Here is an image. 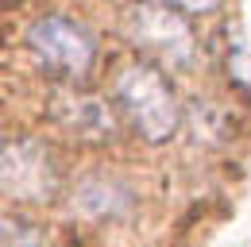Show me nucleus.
Listing matches in <instances>:
<instances>
[{
  "mask_svg": "<svg viewBox=\"0 0 251 247\" xmlns=\"http://www.w3.org/2000/svg\"><path fill=\"white\" fill-rule=\"evenodd\" d=\"M116 104L124 112V120L147 139V143H166L174 139L178 124H182V108H178V97L170 89V81L158 74L155 66H124L116 74Z\"/></svg>",
  "mask_w": 251,
  "mask_h": 247,
  "instance_id": "1",
  "label": "nucleus"
},
{
  "mask_svg": "<svg viewBox=\"0 0 251 247\" xmlns=\"http://www.w3.org/2000/svg\"><path fill=\"white\" fill-rule=\"evenodd\" d=\"M127 27H131L139 47H147L155 58H162L174 70H186L197 62V39L189 31L186 16L170 4H155V0L135 4L127 16Z\"/></svg>",
  "mask_w": 251,
  "mask_h": 247,
  "instance_id": "2",
  "label": "nucleus"
},
{
  "mask_svg": "<svg viewBox=\"0 0 251 247\" xmlns=\"http://www.w3.org/2000/svg\"><path fill=\"white\" fill-rule=\"evenodd\" d=\"M0 193L12 201H47L54 193V162L39 139H0Z\"/></svg>",
  "mask_w": 251,
  "mask_h": 247,
  "instance_id": "3",
  "label": "nucleus"
},
{
  "mask_svg": "<svg viewBox=\"0 0 251 247\" xmlns=\"http://www.w3.org/2000/svg\"><path fill=\"white\" fill-rule=\"evenodd\" d=\"M27 47L47 70L66 74V77H81L93 66V50H97L85 27H77L74 20H62V16L35 20L31 31H27Z\"/></svg>",
  "mask_w": 251,
  "mask_h": 247,
  "instance_id": "4",
  "label": "nucleus"
},
{
  "mask_svg": "<svg viewBox=\"0 0 251 247\" xmlns=\"http://www.w3.org/2000/svg\"><path fill=\"white\" fill-rule=\"evenodd\" d=\"M54 116L66 131L74 135H85V139H104L112 135V108L100 100V97H89V93H66L54 100Z\"/></svg>",
  "mask_w": 251,
  "mask_h": 247,
  "instance_id": "5",
  "label": "nucleus"
},
{
  "mask_svg": "<svg viewBox=\"0 0 251 247\" xmlns=\"http://www.w3.org/2000/svg\"><path fill=\"white\" fill-rule=\"evenodd\" d=\"M131 205V193L127 185L112 182V178H85L74 193V209L85 216V220H108V216L127 213Z\"/></svg>",
  "mask_w": 251,
  "mask_h": 247,
  "instance_id": "6",
  "label": "nucleus"
},
{
  "mask_svg": "<svg viewBox=\"0 0 251 247\" xmlns=\"http://www.w3.org/2000/svg\"><path fill=\"white\" fill-rule=\"evenodd\" d=\"M0 247H50V244L35 224L16 220V216H0Z\"/></svg>",
  "mask_w": 251,
  "mask_h": 247,
  "instance_id": "7",
  "label": "nucleus"
},
{
  "mask_svg": "<svg viewBox=\"0 0 251 247\" xmlns=\"http://www.w3.org/2000/svg\"><path fill=\"white\" fill-rule=\"evenodd\" d=\"M170 8H178V12H193V16H205V12H217L220 0H166Z\"/></svg>",
  "mask_w": 251,
  "mask_h": 247,
  "instance_id": "8",
  "label": "nucleus"
}]
</instances>
